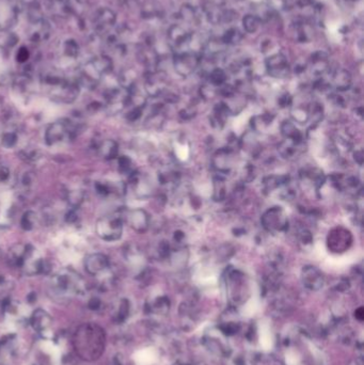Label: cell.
I'll list each match as a JSON object with an SVG mask.
<instances>
[{
  "instance_id": "1",
  "label": "cell",
  "mask_w": 364,
  "mask_h": 365,
  "mask_svg": "<svg viewBox=\"0 0 364 365\" xmlns=\"http://www.w3.org/2000/svg\"><path fill=\"white\" fill-rule=\"evenodd\" d=\"M79 356L88 361L100 358L105 347V333L94 323H86L77 329L73 340Z\"/></svg>"
},
{
  "instance_id": "2",
  "label": "cell",
  "mask_w": 364,
  "mask_h": 365,
  "mask_svg": "<svg viewBox=\"0 0 364 365\" xmlns=\"http://www.w3.org/2000/svg\"><path fill=\"white\" fill-rule=\"evenodd\" d=\"M96 234L105 241H115L122 237L123 223L119 217H104L96 223Z\"/></svg>"
},
{
  "instance_id": "3",
  "label": "cell",
  "mask_w": 364,
  "mask_h": 365,
  "mask_svg": "<svg viewBox=\"0 0 364 365\" xmlns=\"http://www.w3.org/2000/svg\"><path fill=\"white\" fill-rule=\"evenodd\" d=\"M353 237L349 230L343 226H336L333 228L327 236V247L333 253H344L352 245Z\"/></svg>"
},
{
  "instance_id": "4",
  "label": "cell",
  "mask_w": 364,
  "mask_h": 365,
  "mask_svg": "<svg viewBox=\"0 0 364 365\" xmlns=\"http://www.w3.org/2000/svg\"><path fill=\"white\" fill-rule=\"evenodd\" d=\"M261 221L264 229L271 233L283 232L287 230L289 226L287 214H285L281 207L278 206L271 207V209L265 212L262 216Z\"/></svg>"
},
{
  "instance_id": "5",
  "label": "cell",
  "mask_w": 364,
  "mask_h": 365,
  "mask_svg": "<svg viewBox=\"0 0 364 365\" xmlns=\"http://www.w3.org/2000/svg\"><path fill=\"white\" fill-rule=\"evenodd\" d=\"M68 134H71L68 124L63 121L55 122L47 127L45 133V142L47 145H54L62 141Z\"/></svg>"
},
{
  "instance_id": "6",
  "label": "cell",
  "mask_w": 364,
  "mask_h": 365,
  "mask_svg": "<svg viewBox=\"0 0 364 365\" xmlns=\"http://www.w3.org/2000/svg\"><path fill=\"white\" fill-rule=\"evenodd\" d=\"M127 221H129L132 229L136 232L144 233L150 225V216L144 210L137 209L133 210L127 215Z\"/></svg>"
},
{
  "instance_id": "7",
  "label": "cell",
  "mask_w": 364,
  "mask_h": 365,
  "mask_svg": "<svg viewBox=\"0 0 364 365\" xmlns=\"http://www.w3.org/2000/svg\"><path fill=\"white\" fill-rule=\"evenodd\" d=\"M108 265H109V261L103 253H93L88 255L85 261L86 270L90 274L101 273L108 267Z\"/></svg>"
},
{
  "instance_id": "8",
  "label": "cell",
  "mask_w": 364,
  "mask_h": 365,
  "mask_svg": "<svg viewBox=\"0 0 364 365\" xmlns=\"http://www.w3.org/2000/svg\"><path fill=\"white\" fill-rule=\"evenodd\" d=\"M302 279L306 285L313 290L320 288L323 280L320 271L316 267H314V266H306L303 268Z\"/></svg>"
},
{
  "instance_id": "9",
  "label": "cell",
  "mask_w": 364,
  "mask_h": 365,
  "mask_svg": "<svg viewBox=\"0 0 364 365\" xmlns=\"http://www.w3.org/2000/svg\"><path fill=\"white\" fill-rule=\"evenodd\" d=\"M230 156H231V152L227 151V150H221L218 151L217 154L214 156V165L215 168L217 170H219L220 172H228L231 169L230 166Z\"/></svg>"
},
{
  "instance_id": "10",
  "label": "cell",
  "mask_w": 364,
  "mask_h": 365,
  "mask_svg": "<svg viewBox=\"0 0 364 365\" xmlns=\"http://www.w3.org/2000/svg\"><path fill=\"white\" fill-rule=\"evenodd\" d=\"M98 152L103 158L110 160L115 158L117 156V152H119V147H117V143L113 140H105L102 142V144L98 147Z\"/></svg>"
},
{
  "instance_id": "11",
  "label": "cell",
  "mask_w": 364,
  "mask_h": 365,
  "mask_svg": "<svg viewBox=\"0 0 364 365\" xmlns=\"http://www.w3.org/2000/svg\"><path fill=\"white\" fill-rule=\"evenodd\" d=\"M281 131L283 136L287 138V139L293 140L295 142H300L301 140V133L297 130V127L295 126L294 123L290 122V121H285L282 126H281Z\"/></svg>"
},
{
  "instance_id": "12",
  "label": "cell",
  "mask_w": 364,
  "mask_h": 365,
  "mask_svg": "<svg viewBox=\"0 0 364 365\" xmlns=\"http://www.w3.org/2000/svg\"><path fill=\"white\" fill-rule=\"evenodd\" d=\"M85 193L80 189H75L67 191V201L73 207H78L84 201Z\"/></svg>"
},
{
  "instance_id": "13",
  "label": "cell",
  "mask_w": 364,
  "mask_h": 365,
  "mask_svg": "<svg viewBox=\"0 0 364 365\" xmlns=\"http://www.w3.org/2000/svg\"><path fill=\"white\" fill-rule=\"evenodd\" d=\"M35 221H36V215L33 212L29 211L24 214L21 221V225L25 231H30L34 228Z\"/></svg>"
},
{
  "instance_id": "14",
  "label": "cell",
  "mask_w": 364,
  "mask_h": 365,
  "mask_svg": "<svg viewBox=\"0 0 364 365\" xmlns=\"http://www.w3.org/2000/svg\"><path fill=\"white\" fill-rule=\"evenodd\" d=\"M214 199L215 201H222L225 196V186L223 181L220 179L216 180L214 184Z\"/></svg>"
},
{
  "instance_id": "15",
  "label": "cell",
  "mask_w": 364,
  "mask_h": 365,
  "mask_svg": "<svg viewBox=\"0 0 364 365\" xmlns=\"http://www.w3.org/2000/svg\"><path fill=\"white\" fill-rule=\"evenodd\" d=\"M17 142V135L14 132H7L3 134L2 137V144L3 146L10 149V147H13Z\"/></svg>"
},
{
  "instance_id": "16",
  "label": "cell",
  "mask_w": 364,
  "mask_h": 365,
  "mask_svg": "<svg viewBox=\"0 0 364 365\" xmlns=\"http://www.w3.org/2000/svg\"><path fill=\"white\" fill-rule=\"evenodd\" d=\"M119 169L122 173H130L132 171V160L127 156H121L119 158Z\"/></svg>"
},
{
  "instance_id": "17",
  "label": "cell",
  "mask_w": 364,
  "mask_h": 365,
  "mask_svg": "<svg viewBox=\"0 0 364 365\" xmlns=\"http://www.w3.org/2000/svg\"><path fill=\"white\" fill-rule=\"evenodd\" d=\"M141 113H142V110H140V108H135L134 110L127 113V119H129L130 121H137L141 116Z\"/></svg>"
},
{
  "instance_id": "18",
  "label": "cell",
  "mask_w": 364,
  "mask_h": 365,
  "mask_svg": "<svg viewBox=\"0 0 364 365\" xmlns=\"http://www.w3.org/2000/svg\"><path fill=\"white\" fill-rule=\"evenodd\" d=\"M10 177V170L7 167L0 168V182H6Z\"/></svg>"
},
{
  "instance_id": "19",
  "label": "cell",
  "mask_w": 364,
  "mask_h": 365,
  "mask_svg": "<svg viewBox=\"0 0 364 365\" xmlns=\"http://www.w3.org/2000/svg\"><path fill=\"white\" fill-rule=\"evenodd\" d=\"M28 57H29V54H28V52H27V49H26V48H22L21 51H19L18 54H17V60H18L19 62H25V61L27 60V59H28Z\"/></svg>"
}]
</instances>
